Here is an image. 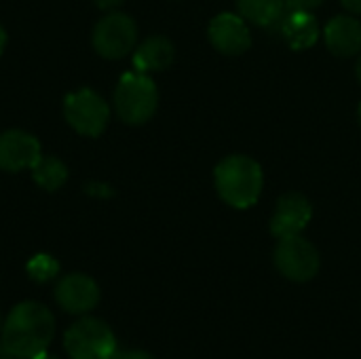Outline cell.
Returning a JSON list of instances; mask_svg holds the SVG:
<instances>
[{
    "mask_svg": "<svg viewBox=\"0 0 361 359\" xmlns=\"http://www.w3.org/2000/svg\"><path fill=\"white\" fill-rule=\"evenodd\" d=\"M4 47H6V32H4V28L0 25V55H2Z\"/></svg>",
    "mask_w": 361,
    "mask_h": 359,
    "instance_id": "22",
    "label": "cell"
},
{
    "mask_svg": "<svg viewBox=\"0 0 361 359\" xmlns=\"http://www.w3.org/2000/svg\"><path fill=\"white\" fill-rule=\"evenodd\" d=\"M324 40L336 57H353L361 53V21L353 15H336L324 30Z\"/></svg>",
    "mask_w": 361,
    "mask_h": 359,
    "instance_id": "13",
    "label": "cell"
},
{
    "mask_svg": "<svg viewBox=\"0 0 361 359\" xmlns=\"http://www.w3.org/2000/svg\"><path fill=\"white\" fill-rule=\"evenodd\" d=\"M279 34L294 51L311 49L319 40V23L311 11L305 8H288L283 19L279 21Z\"/></svg>",
    "mask_w": 361,
    "mask_h": 359,
    "instance_id": "12",
    "label": "cell"
},
{
    "mask_svg": "<svg viewBox=\"0 0 361 359\" xmlns=\"http://www.w3.org/2000/svg\"><path fill=\"white\" fill-rule=\"evenodd\" d=\"M214 186L226 205L247 209L256 205L262 195L264 174L256 159L247 154H231L216 165Z\"/></svg>",
    "mask_w": 361,
    "mask_h": 359,
    "instance_id": "2",
    "label": "cell"
},
{
    "mask_svg": "<svg viewBox=\"0 0 361 359\" xmlns=\"http://www.w3.org/2000/svg\"><path fill=\"white\" fill-rule=\"evenodd\" d=\"M137 25L125 13H110L93 28V47L106 59H121L133 51Z\"/></svg>",
    "mask_w": 361,
    "mask_h": 359,
    "instance_id": "7",
    "label": "cell"
},
{
    "mask_svg": "<svg viewBox=\"0 0 361 359\" xmlns=\"http://www.w3.org/2000/svg\"><path fill=\"white\" fill-rule=\"evenodd\" d=\"M36 359H59V358H55V355H49V353H42V355H38Z\"/></svg>",
    "mask_w": 361,
    "mask_h": 359,
    "instance_id": "24",
    "label": "cell"
},
{
    "mask_svg": "<svg viewBox=\"0 0 361 359\" xmlns=\"http://www.w3.org/2000/svg\"><path fill=\"white\" fill-rule=\"evenodd\" d=\"M209 42L222 55H243L252 47V32L239 13H220L212 19L207 30Z\"/></svg>",
    "mask_w": 361,
    "mask_h": 359,
    "instance_id": "9",
    "label": "cell"
},
{
    "mask_svg": "<svg viewBox=\"0 0 361 359\" xmlns=\"http://www.w3.org/2000/svg\"><path fill=\"white\" fill-rule=\"evenodd\" d=\"M40 157H42L40 142L32 133L21 129H8L0 133V169L4 171L32 169Z\"/></svg>",
    "mask_w": 361,
    "mask_h": 359,
    "instance_id": "11",
    "label": "cell"
},
{
    "mask_svg": "<svg viewBox=\"0 0 361 359\" xmlns=\"http://www.w3.org/2000/svg\"><path fill=\"white\" fill-rule=\"evenodd\" d=\"M63 347L70 359H114L118 353L112 328L97 317L76 320L63 334Z\"/></svg>",
    "mask_w": 361,
    "mask_h": 359,
    "instance_id": "4",
    "label": "cell"
},
{
    "mask_svg": "<svg viewBox=\"0 0 361 359\" xmlns=\"http://www.w3.org/2000/svg\"><path fill=\"white\" fill-rule=\"evenodd\" d=\"M114 359H154L146 351H137V349H129V351H118Z\"/></svg>",
    "mask_w": 361,
    "mask_h": 359,
    "instance_id": "19",
    "label": "cell"
},
{
    "mask_svg": "<svg viewBox=\"0 0 361 359\" xmlns=\"http://www.w3.org/2000/svg\"><path fill=\"white\" fill-rule=\"evenodd\" d=\"M55 336V317L42 303L25 300L11 309L0 330V355L36 359L47 353Z\"/></svg>",
    "mask_w": 361,
    "mask_h": 359,
    "instance_id": "1",
    "label": "cell"
},
{
    "mask_svg": "<svg viewBox=\"0 0 361 359\" xmlns=\"http://www.w3.org/2000/svg\"><path fill=\"white\" fill-rule=\"evenodd\" d=\"M239 15L258 28L279 25L283 15L288 13L286 0H237Z\"/></svg>",
    "mask_w": 361,
    "mask_h": 359,
    "instance_id": "15",
    "label": "cell"
},
{
    "mask_svg": "<svg viewBox=\"0 0 361 359\" xmlns=\"http://www.w3.org/2000/svg\"><path fill=\"white\" fill-rule=\"evenodd\" d=\"M313 218V205L302 193H286L277 199L273 218H271V235L275 239H286L300 235Z\"/></svg>",
    "mask_w": 361,
    "mask_h": 359,
    "instance_id": "8",
    "label": "cell"
},
{
    "mask_svg": "<svg viewBox=\"0 0 361 359\" xmlns=\"http://www.w3.org/2000/svg\"><path fill=\"white\" fill-rule=\"evenodd\" d=\"M34 182L44 190H57L68 180V167L57 157H40L32 167Z\"/></svg>",
    "mask_w": 361,
    "mask_h": 359,
    "instance_id": "16",
    "label": "cell"
},
{
    "mask_svg": "<svg viewBox=\"0 0 361 359\" xmlns=\"http://www.w3.org/2000/svg\"><path fill=\"white\" fill-rule=\"evenodd\" d=\"M57 273H59V262L53 256H49V254H36L27 262V275L36 284H47V281L55 279Z\"/></svg>",
    "mask_w": 361,
    "mask_h": 359,
    "instance_id": "17",
    "label": "cell"
},
{
    "mask_svg": "<svg viewBox=\"0 0 361 359\" xmlns=\"http://www.w3.org/2000/svg\"><path fill=\"white\" fill-rule=\"evenodd\" d=\"M357 116H360V125H361V104H360V110H357Z\"/></svg>",
    "mask_w": 361,
    "mask_h": 359,
    "instance_id": "25",
    "label": "cell"
},
{
    "mask_svg": "<svg viewBox=\"0 0 361 359\" xmlns=\"http://www.w3.org/2000/svg\"><path fill=\"white\" fill-rule=\"evenodd\" d=\"M55 300L70 315H87L99 303V288L89 275L70 273L57 281Z\"/></svg>",
    "mask_w": 361,
    "mask_h": 359,
    "instance_id": "10",
    "label": "cell"
},
{
    "mask_svg": "<svg viewBox=\"0 0 361 359\" xmlns=\"http://www.w3.org/2000/svg\"><path fill=\"white\" fill-rule=\"evenodd\" d=\"M341 4H343L349 13L361 15V0H341Z\"/></svg>",
    "mask_w": 361,
    "mask_h": 359,
    "instance_id": "20",
    "label": "cell"
},
{
    "mask_svg": "<svg viewBox=\"0 0 361 359\" xmlns=\"http://www.w3.org/2000/svg\"><path fill=\"white\" fill-rule=\"evenodd\" d=\"M114 108L127 125H144L159 108V89L144 72H127L114 89Z\"/></svg>",
    "mask_w": 361,
    "mask_h": 359,
    "instance_id": "3",
    "label": "cell"
},
{
    "mask_svg": "<svg viewBox=\"0 0 361 359\" xmlns=\"http://www.w3.org/2000/svg\"><path fill=\"white\" fill-rule=\"evenodd\" d=\"M326 0H286L288 8H305V11H313L319 4H324Z\"/></svg>",
    "mask_w": 361,
    "mask_h": 359,
    "instance_id": "18",
    "label": "cell"
},
{
    "mask_svg": "<svg viewBox=\"0 0 361 359\" xmlns=\"http://www.w3.org/2000/svg\"><path fill=\"white\" fill-rule=\"evenodd\" d=\"M273 262L277 271L294 284H307L319 273V252L300 235L279 239Z\"/></svg>",
    "mask_w": 361,
    "mask_h": 359,
    "instance_id": "5",
    "label": "cell"
},
{
    "mask_svg": "<svg viewBox=\"0 0 361 359\" xmlns=\"http://www.w3.org/2000/svg\"><path fill=\"white\" fill-rule=\"evenodd\" d=\"M355 74H357V80L361 83V53H360V59H357V66H355Z\"/></svg>",
    "mask_w": 361,
    "mask_h": 359,
    "instance_id": "23",
    "label": "cell"
},
{
    "mask_svg": "<svg viewBox=\"0 0 361 359\" xmlns=\"http://www.w3.org/2000/svg\"><path fill=\"white\" fill-rule=\"evenodd\" d=\"M176 59V47L165 36L146 38L133 53V68L137 72H163Z\"/></svg>",
    "mask_w": 361,
    "mask_h": 359,
    "instance_id": "14",
    "label": "cell"
},
{
    "mask_svg": "<svg viewBox=\"0 0 361 359\" xmlns=\"http://www.w3.org/2000/svg\"><path fill=\"white\" fill-rule=\"evenodd\" d=\"M63 112L72 129L89 138H97L110 121V106L93 89H78L70 93L63 99Z\"/></svg>",
    "mask_w": 361,
    "mask_h": 359,
    "instance_id": "6",
    "label": "cell"
},
{
    "mask_svg": "<svg viewBox=\"0 0 361 359\" xmlns=\"http://www.w3.org/2000/svg\"><path fill=\"white\" fill-rule=\"evenodd\" d=\"M0 330H2V315H0Z\"/></svg>",
    "mask_w": 361,
    "mask_h": 359,
    "instance_id": "26",
    "label": "cell"
},
{
    "mask_svg": "<svg viewBox=\"0 0 361 359\" xmlns=\"http://www.w3.org/2000/svg\"><path fill=\"white\" fill-rule=\"evenodd\" d=\"M0 359H13V358H0Z\"/></svg>",
    "mask_w": 361,
    "mask_h": 359,
    "instance_id": "27",
    "label": "cell"
},
{
    "mask_svg": "<svg viewBox=\"0 0 361 359\" xmlns=\"http://www.w3.org/2000/svg\"><path fill=\"white\" fill-rule=\"evenodd\" d=\"M93 2H95V6H99L104 11H112L123 4V0H93Z\"/></svg>",
    "mask_w": 361,
    "mask_h": 359,
    "instance_id": "21",
    "label": "cell"
}]
</instances>
